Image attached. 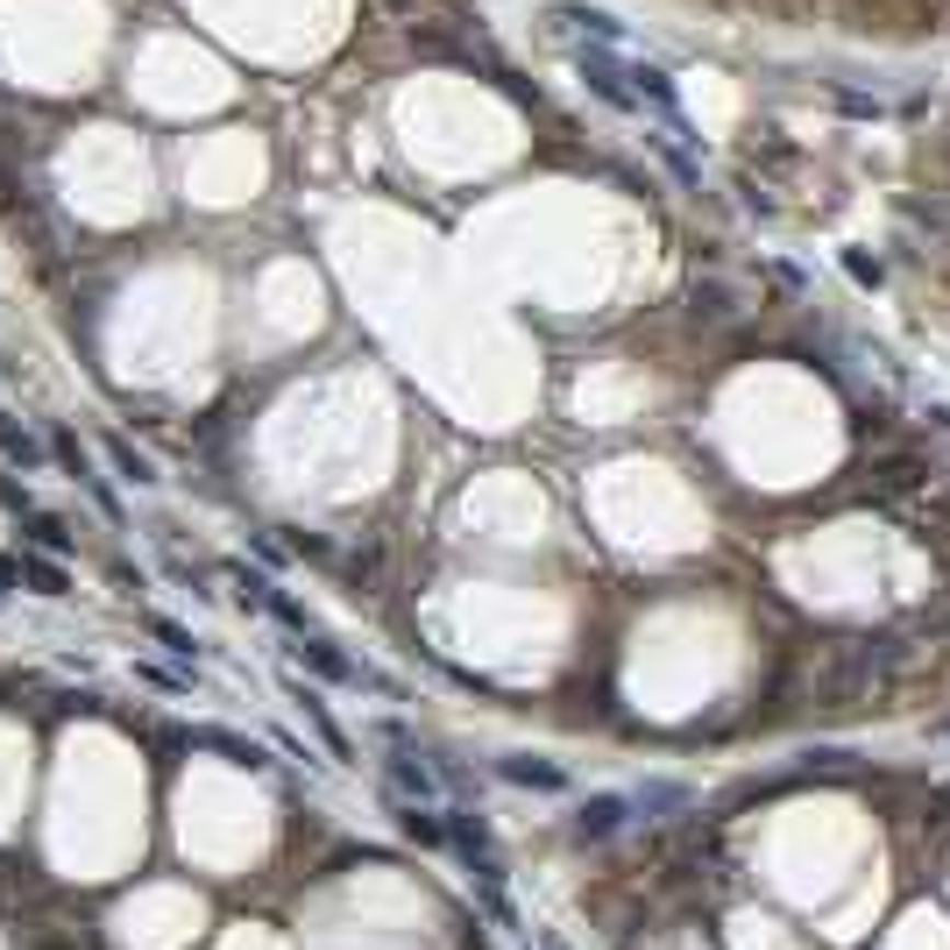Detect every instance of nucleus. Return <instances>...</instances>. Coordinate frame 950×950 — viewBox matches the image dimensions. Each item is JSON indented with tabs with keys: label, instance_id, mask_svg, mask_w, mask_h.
I'll use <instances>...</instances> for the list:
<instances>
[{
	"label": "nucleus",
	"instance_id": "obj_1",
	"mask_svg": "<svg viewBox=\"0 0 950 950\" xmlns=\"http://www.w3.org/2000/svg\"><path fill=\"white\" fill-rule=\"evenodd\" d=\"M625 816H631V802H625V794H590V802L575 809V837L603 844V837H617V831H625Z\"/></svg>",
	"mask_w": 950,
	"mask_h": 950
},
{
	"label": "nucleus",
	"instance_id": "obj_2",
	"mask_svg": "<svg viewBox=\"0 0 950 950\" xmlns=\"http://www.w3.org/2000/svg\"><path fill=\"white\" fill-rule=\"evenodd\" d=\"M298 660H312V667H320L327 682H376V674H362L348 653H334L327 639H306V631H298ZM376 688H384V682H376Z\"/></svg>",
	"mask_w": 950,
	"mask_h": 950
},
{
	"label": "nucleus",
	"instance_id": "obj_3",
	"mask_svg": "<svg viewBox=\"0 0 950 950\" xmlns=\"http://www.w3.org/2000/svg\"><path fill=\"white\" fill-rule=\"evenodd\" d=\"M496 774H504L511 788H539V794H561L568 788V774L553 759H496Z\"/></svg>",
	"mask_w": 950,
	"mask_h": 950
},
{
	"label": "nucleus",
	"instance_id": "obj_4",
	"mask_svg": "<svg viewBox=\"0 0 950 950\" xmlns=\"http://www.w3.org/2000/svg\"><path fill=\"white\" fill-rule=\"evenodd\" d=\"M390 788H398V802H426L433 809V794H440V780L426 774V766L404 752V759H390Z\"/></svg>",
	"mask_w": 950,
	"mask_h": 950
},
{
	"label": "nucleus",
	"instance_id": "obj_5",
	"mask_svg": "<svg viewBox=\"0 0 950 950\" xmlns=\"http://www.w3.org/2000/svg\"><path fill=\"white\" fill-rule=\"evenodd\" d=\"M291 696H298V710H306V723L312 731L327 737V752H334V759H348V737H341V723L327 717V702H320V688H306V682H291Z\"/></svg>",
	"mask_w": 950,
	"mask_h": 950
},
{
	"label": "nucleus",
	"instance_id": "obj_6",
	"mask_svg": "<svg viewBox=\"0 0 950 950\" xmlns=\"http://www.w3.org/2000/svg\"><path fill=\"white\" fill-rule=\"evenodd\" d=\"M398 831L412 844H447V816H433L426 802H398Z\"/></svg>",
	"mask_w": 950,
	"mask_h": 950
},
{
	"label": "nucleus",
	"instance_id": "obj_7",
	"mask_svg": "<svg viewBox=\"0 0 950 950\" xmlns=\"http://www.w3.org/2000/svg\"><path fill=\"white\" fill-rule=\"evenodd\" d=\"M199 745L228 752V759H234V766H249V774H263V766H270V752H263V745H249V737H228V731H199Z\"/></svg>",
	"mask_w": 950,
	"mask_h": 950
},
{
	"label": "nucleus",
	"instance_id": "obj_8",
	"mask_svg": "<svg viewBox=\"0 0 950 950\" xmlns=\"http://www.w3.org/2000/svg\"><path fill=\"white\" fill-rule=\"evenodd\" d=\"M22 582H28L36 596H65V568H57V561H36V553H22Z\"/></svg>",
	"mask_w": 950,
	"mask_h": 950
},
{
	"label": "nucleus",
	"instance_id": "obj_9",
	"mask_svg": "<svg viewBox=\"0 0 950 950\" xmlns=\"http://www.w3.org/2000/svg\"><path fill=\"white\" fill-rule=\"evenodd\" d=\"M107 455H114V469H121V476H128V482H135V490H149V482H157V469H149V455H135V447H128V440H114V447H107Z\"/></svg>",
	"mask_w": 950,
	"mask_h": 950
},
{
	"label": "nucleus",
	"instance_id": "obj_10",
	"mask_svg": "<svg viewBox=\"0 0 950 950\" xmlns=\"http://www.w3.org/2000/svg\"><path fill=\"white\" fill-rule=\"evenodd\" d=\"M696 312H710V320H731V291H723V284H696Z\"/></svg>",
	"mask_w": 950,
	"mask_h": 950
},
{
	"label": "nucleus",
	"instance_id": "obj_11",
	"mask_svg": "<svg viewBox=\"0 0 950 950\" xmlns=\"http://www.w3.org/2000/svg\"><path fill=\"white\" fill-rule=\"evenodd\" d=\"M28 533H36V547H43V553H65V547H71V533H65L57 518H28Z\"/></svg>",
	"mask_w": 950,
	"mask_h": 950
},
{
	"label": "nucleus",
	"instance_id": "obj_12",
	"mask_svg": "<svg viewBox=\"0 0 950 950\" xmlns=\"http://www.w3.org/2000/svg\"><path fill=\"white\" fill-rule=\"evenodd\" d=\"M149 631H157V639L171 645V653H192V631H185V625H171V617H149Z\"/></svg>",
	"mask_w": 950,
	"mask_h": 950
},
{
	"label": "nucleus",
	"instance_id": "obj_13",
	"mask_svg": "<svg viewBox=\"0 0 950 950\" xmlns=\"http://www.w3.org/2000/svg\"><path fill=\"white\" fill-rule=\"evenodd\" d=\"M0 447H8V455H14V461H36V440H28V433H14V426H8V419H0Z\"/></svg>",
	"mask_w": 950,
	"mask_h": 950
},
{
	"label": "nucleus",
	"instance_id": "obj_14",
	"mask_svg": "<svg viewBox=\"0 0 950 950\" xmlns=\"http://www.w3.org/2000/svg\"><path fill=\"white\" fill-rule=\"evenodd\" d=\"M0 582H22V561H0Z\"/></svg>",
	"mask_w": 950,
	"mask_h": 950
}]
</instances>
